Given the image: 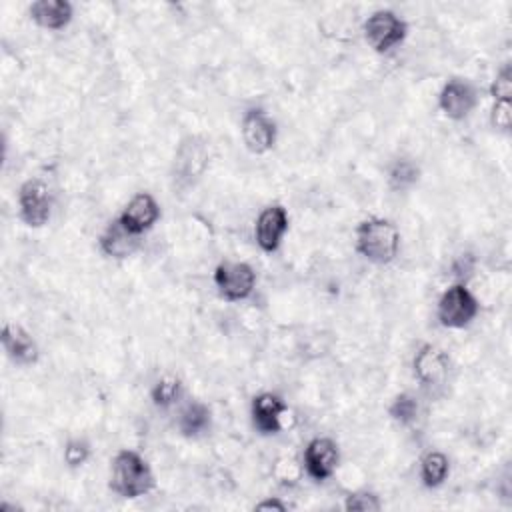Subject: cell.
<instances>
[{
    "instance_id": "obj_1",
    "label": "cell",
    "mask_w": 512,
    "mask_h": 512,
    "mask_svg": "<svg viewBox=\"0 0 512 512\" xmlns=\"http://www.w3.org/2000/svg\"><path fill=\"white\" fill-rule=\"evenodd\" d=\"M356 252L372 264H390L400 250V232L386 218H368L356 226Z\"/></svg>"
},
{
    "instance_id": "obj_2",
    "label": "cell",
    "mask_w": 512,
    "mask_h": 512,
    "mask_svg": "<svg viewBox=\"0 0 512 512\" xmlns=\"http://www.w3.org/2000/svg\"><path fill=\"white\" fill-rule=\"evenodd\" d=\"M154 488V474L148 460L136 450L116 452L110 468V490L120 498H140Z\"/></svg>"
},
{
    "instance_id": "obj_3",
    "label": "cell",
    "mask_w": 512,
    "mask_h": 512,
    "mask_svg": "<svg viewBox=\"0 0 512 512\" xmlns=\"http://www.w3.org/2000/svg\"><path fill=\"white\" fill-rule=\"evenodd\" d=\"M480 304L464 282L450 284L436 306V318L444 328H466L478 316Z\"/></svg>"
},
{
    "instance_id": "obj_4",
    "label": "cell",
    "mask_w": 512,
    "mask_h": 512,
    "mask_svg": "<svg viewBox=\"0 0 512 512\" xmlns=\"http://www.w3.org/2000/svg\"><path fill=\"white\" fill-rule=\"evenodd\" d=\"M362 32L374 52L386 54L402 44L408 34V24L392 10H376L364 20Z\"/></svg>"
},
{
    "instance_id": "obj_5",
    "label": "cell",
    "mask_w": 512,
    "mask_h": 512,
    "mask_svg": "<svg viewBox=\"0 0 512 512\" xmlns=\"http://www.w3.org/2000/svg\"><path fill=\"white\" fill-rule=\"evenodd\" d=\"M18 214L30 228H42L52 216V194L46 182L30 178L18 188Z\"/></svg>"
},
{
    "instance_id": "obj_6",
    "label": "cell",
    "mask_w": 512,
    "mask_h": 512,
    "mask_svg": "<svg viewBox=\"0 0 512 512\" xmlns=\"http://www.w3.org/2000/svg\"><path fill=\"white\" fill-rule=\"evenodd\" d=\"M214 284L228 302L246 300L256 286V272L246 262H222L214 268Z\"/></svg>"
},
{
    "instance_id": "obj_7",
    "label": "cell",
    "mask_w": 512,
    "mask_h": 512,
    "mask_svg": "<svg viewBox=\"0 0 512 512\" xmlns=\"http://www.w3.org/2000/svg\"><path fill=\"white\" fill-rule=\"evenodd\" d=\"M208 166V144L198 136H188L174 156V186L194 184Z\"/></svg>"
},
{
    "instance_id": "obj_8",
    "label": "cell",
    "mask_w": 512,
    "mask_h": 512,
    "mask_svg": "<svg viewBox=\"0 0 512 512\" xmlns=\"http://www.w3.org/2000/svg\"><path fill=\"white\" fill-rule=\"evenodd\" d=\"M240 134L248 152L266 154L276 144L278 126L262 108H248L240 122Z\"/></svg>"
},
{
    "instance_id": "obj_9",
    "label": "cell",
    "mask_w": 512,
    "mask_h": 512,
    "mask_svg": "<svg viewBox=\"0 0 512 512\" xmlns=\"http://www.w3.org/2000/svg\"><path fill=\"white\" fill-rule=\"evenodd\" d=\"M478 104V90L472 82L464 78H450L440 94H438V106L442 114L450 120H464L470 116V112Z\"/></svg>"
},
{
    "instance_id": "obj_10",
    "label": "cell",
    "mask_w": 512,
    "mask_h": 512,
    "mask_svg": "<svg viewBox=\"0 0 512 512\" xmlns=\"http://www.w3.org/2000/svg\"><path fill=\"white\" fill-rule=\"evenodd\" d=\"M338 462H340V450L332 438H326V436L312 438L304 448V470L316 482L328 480L336 472Z\"/></svg>"
},
{
    "instance_id": "obj_11",
    "label": "cell",
    "mask_w": 512,
    "mask_h": 512,
    "mask_svg": "<svg viewBox=\"0 0 512 512\" xmlns=\"http://www.w3.org/2000/svg\"><path fill=\"white\" fill-rule=\"evenodd\" d=\"M286 232H288V212L282 204L266 206L254 222L256 244L266 254H272L280 248Z\"/></svg>"
},
{
    "instance_id": "obj_12",
    "label": "cell",
    "mask_w": 512,
    "mask_h": 512,
    "mask_svg": "<svg viewBox=\"0 0 512 512\" xmlns=\"http://www.w3.org/2000/svg\"><path fill=\"white\" fill-rule=\"evenodd\" d=\"M414 376L424 388L442 386L448 378L450 360L444 350L434 344H422L412 360Z\"/></svg>"
},
{
    "instance_id": "obj_13",
    "label": "cell",
    "mask_w": 512,
    "mask_h": 512,
    "mask_svg": "<svg viewBox=\"0 0 512 512\" xmlns=\"http://www.w3.org/2000/svg\"><path fill=\"white\" fill-rule=\"evenodd\" d=\"M158 218H160V204L150 192L134 194L118 216L120 224L136 236H142L144 232H148L158 222Z\"/></svg>"
},
{
    "instance_id": "obj_14",
    "label": "cell",
    "mask_w": 512,
    "mask_h": 512,
    "mask_svg": "<svg viewBox=\"0 0 512 512\" xmlns=\"http://www.w3.org/2000/svg\"><path fill=\"white\" fill-rule=\"evenodd\" d=\"M288 410L282 396L274 392H260L252 398L250 416L254 428L262 436H274L282 430V414Z\"/></svg>"
},
{
    "instance_id": "obj_15",
    "label": "cell",
    "mask_w": 512,
    "mask_h": 512,
    "mask_svg": "<svg viewBox=\"0 0 512 512\" xmlns=\"http://www.w3.org/2000/svg\"><path fill=\"white\" fill-rule=\"evenodd\" d=\"M2 348L6 356L18 366H30L38 362V346L34 338L18 324H4Z\"/></svg>"
},
{
    "instance_id": "obj_16",
    "label": "cell",
    "mask_w": 512,
    "mask_h": 512,
    "mask_svg": "<svg viewBox=\"0 0 512 512\" xmlns=\"http://www.w3.org/2000/svg\"><path fill=\"white\" fill-rule=\"evenodd\" d=\"M28 14L36 26L56 32L72 22L74 8L66 0H36L30 4Z\"/></svg>"
},
{
    "instance_id": "obj_17",
    "label": "cell",
    "mask_w": 512,
    "mask_h": 512,
    "mask_svg": "<svg viewBox=\"0 0 512 512\" xmlns=\"http://www.w3.org/2000/svg\"><path fill=\"white\" fill-rule=\"evenodd\" d=\"M100 250L110 258H128L140 246V236L126 230L120 220H112L98 238Z\"/></svg>"
},
{
    "instance_id": "obj_18",
    "label": "cell",
    "mask_w": 512,
    "mask_h": 512,
    "mask_svg": "<svg viewBox=\"0 0 512 512\" xmlns=\"http://www.w3.org/2000/svg\"><path fill=\"white\" fill-rule=\"evenodd\" d=\"M212 424V412L202 400H190L184 404L176 418V428L186 438H198L208 432Z\"/></svg>"
},
{
    "instance_id": "obj_19",
    "label": "cell",
    "mask_w": 512,
    "mask_h": 512,
    "mask_svg": "<svg viewBox=\"0 0 512 512\" xmlns=\"http://www.w3.org/2000/svg\"><path fill=\"white\" fill-rule=\"evenodd\" d=\"M450 474V462L444 452L430 450L420 460V480L426 488H438Z\"/></svg>"
},
{
    "instance_id": "obj_20",
    "label": "cell",
    "mask_w": 512,
    "mask_h": 512,
    "mask_svg": "<svg viewBox=\"0 0 512 512\" xmlns=\"http://www.w3.org/2000/svg\"><path fill=\"white\" fill-rule=\"evenodd\" d=\"M420 178V168L410 158H398L388 168V186L396 192L412 188Z\"/></svg>"
},
{
    "instance_id": "obj_21",
    "label": "cell",
    "mask_w": 512,
    "mask_h": 512,
    "mask_svg": "<svg viewBox=\"0 0 512 512\" xmlns=\"http://www.w3.org/2000/svg\"><path fill=\"white\" fill-rule=\"evenodd\" d=\"M182 396V382L176 376H162L154 382L150 390V398L158 408L174 406Z\"/></svg>"
},
{
    "instance_id": "obj_22",
    "label": "cell",
    "mask_w": 512,
    "mask_h": 512,
    "mask_svg": "<svg viewBox=\"0 0 512 512\" xmlns=\"http://www.w3.org/2000/svg\"><path fill=\"white\" fill-rule=\"evenodd\" d=\"M420 412V404L412 394H398L390 406H388V414L394 422H398L400 426H410L412 422H416Z\"/></svg>"
},
{
    "instance_id": "obj_23",
    "label": "cell",
    "mask_w": 512,
    "mask_h": 512,
    "mask_svg": "<svg viewBox=\"0 0 512 512\" xmlns=\"http://www.w3.org/2000/svg\"><path fill=\"white\" fill-rule=\"evenodd\" d=\"M344 508L348 512H376L382 508V502L372 492H354L346 496Z\"/></svg>"
},
{
    "instance_id": "obj_24",
    "label": "cell",
    "mask_w": 512,
    "mask_h": 512,
    "mask_svg": "<svg viewBox=\"0 0 512 512\" xmlns=\"http://www.w3.org/2000/svg\"><path fill=\"white\" fill-rule=\"evenodd\" d=\"M490 96L494 100H510L512 98V66L510 64H504L496 72V78L490 84Z\"/></svg>"
},
{
    "instance_id": "obj_25",
    "label": "cell",
    "mask_w": 512,
    "mask_h": 512,
    "mask_svg": "<svg viewBox=\"0 0 512 512\" xmlns=\"http://www.w3.org/2000/svg\"><path fill=\"white\" fill-rule=\"evenodd\" d=\"M490 124L494 130L510 132L512 128V102L510 100H494L490 112Z\"/></svg>"
},
{
    "instance_id": "obj_26",
    "label": "cell",
    "mask_w": 512,
    "mask_h": 512,
    "mask_svg": "<svg viewBox=\"0 0 512 512\" xmlns=\"http://www.w3.org/2000/svg\"><path fill=\"white\" fill-rule=\"evenodd\" d=\"M88 458H90V446H88L86 440L74 438V440H68V442H66V446H64V462H66L70 468L82 466Z\"/></svg>"
},
{
    "instance_id": "obj_27",
    "label": "cell",
    "mask_w": 512,
    "mask_h": 512,
    "mask_svg": "<svg viewBox=\"0 0 512 512\" xmlns=\"http://www.w3.org/2000/svg\"><path fill=\"white\" fill-rule=\"evenodd\" d=\"M286 508H288V506H286L284 502L276 500V498H266V500H262V502L256 504V510H280V512H284Z\"/></svg>"
}]
</instances>
